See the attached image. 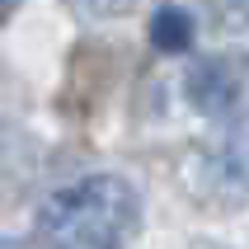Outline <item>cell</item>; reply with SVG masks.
Segmentation results:
<instances>
[{"instance_id": "cell-1", "label": "cell", "mask_w": 249, "mask_h": 249, "mask_svg": "<svg viewBox=\"0 0 249 249\" xmlns=\"http://www.w3.org/2000/svg\"><path fill=\"white\" fill-rule=\"evenodd\" d=\"M137 188L118 174H94L52 193L38 212L47 249H127L137 231Z\"/></svg>"}, {"instance_id": "cell-2", "label": "cell", "mask_w": 249, "mask_h": 249, "mask_svg": "<svg viewBox=\"0 0 249 249\" xmlns=\"http://www.w3.org/2000/svg\"><path fill=\"white\" fill-rule=\"evenodd\" d=\"M188 99H193L202 113H212V118H226V113L240 104V71L231 66V61H202V66H193V75H188Z\"/></svg>"}, {"instance_id": "cell-3", "label": "cell", "mask_w": 249, "mask_h": 249, "mask_svg": "<svg viewBox=\"0 0 249 249\" xmlns=\"http://www.w3.org/2000/svg\"><path fill=\"white\" fill-rule=\"evenodd\" d=\"M151 47L155 52H169L179 56L193 47V19H188V10H179V5H160L151 19Z\"/></svg>"}, {"instance_id": "cell-4", "label": "cell", "mask_w": 249, "mask_h": 249, "mask_svg": "<svg viewBox=\"0 0 249 249\" xmlns=\"http://www.w3.org/2000/svg\"><path fill=\"white\" fill-rule=\"evenodd\" d=\"M212 169H216L231 188H245V183H249V123H240L235 132L226 137V146L216 151Z\"/></svg>"}, {"instance_id": "cell-5", "label": "cell", "mask_w": 249, "mask_h": 249, "mask_svg": "<svg viewBox=\"0 0 249 249\" xmlns=\"http://www.w3.org/2000/svg\"><path fill=\"white\" fill-rule=\"evenodd\" d=\"M212 10L221 14L226 24H249V0H212Z\"/></svg>"}, {"instance_id": "cell-6", "label": "cell", "mask_w": 249, "mask_h": 249, "mask_svg": "<svg viewBox=\"0 0 249 249\" xmlns=\"http://www.w3.org/2000/svg\"><path fill=\"white\" fill-rule=\"evenodd\" d=\"M14 5H19V0H0V28L10 24V14H14Z\"/></svg>"}]
</instances>
